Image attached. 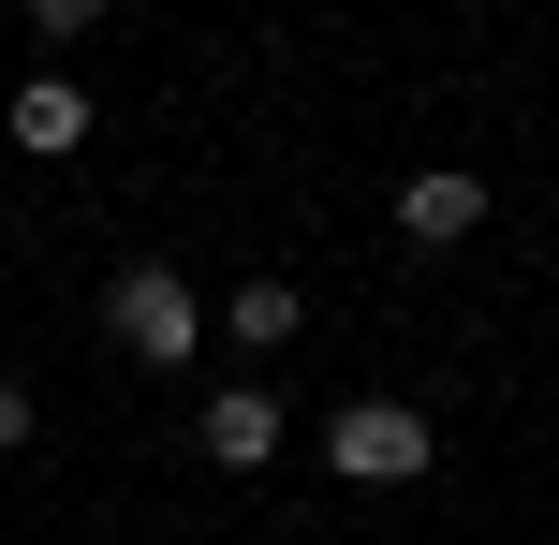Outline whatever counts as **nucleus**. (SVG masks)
<instances>
[{
    "mask_svg": "<svg viewBox=\"0 0 559 545\" xmlns=\"http://www.w3.org/2000/svg\"><path fill=\"white\" fill-rule=\"evenodd\" d=\"M324 472L338 487H413V472H442V428L413 399H354V413H324Z\"/></svg>",
    "mask_w": 559,
    "mask_h": 545,
    "instance_id": "obj_1",
    "label": "nucleus"
},
{
    "mask_svg": "<svg viewBox=\"0 0 559 545\" xmlns=\"http://www.w3.org/2000/svg\"><path fill=\"white\" fill-rule=\"evenodd\" d=\"M104 340L133 354V369H192L206 354V295L177 281V265H133V281L104 295Z\"/></svg>",
    "mask_w": 559,
    "mask_h": 545,
    "instance_id": "obj_2",
    "label": "nucleus"
},
{
    "mask_svg": "<svg viewBox=\"0 0 559 545\" xmlns=\"http://www.w3.org/2000/svg\"><path fill=\"white\" fill-rule=\"evenodd\" d=\"M472 222H486V177H456V163H427L413 192H397V236H413V251H456Z\"/></svg>",
    "mask_w": 559,
    "mask_h": 545,
    "instance_id": "obj_3",
    "label": "nucleus"
},
{
    "mask_svg": "<svg viewBox=\"0 0 559 545\" xmlns=\"http://www.w3.org/2000/svg\"><path fill=\"white\" fill-rule=\"evenodd\" d=\"M206 458H222V472H265L280 458V399H265V383H206Z\"/></svg>",
    "mask_w": 559,
    "mask_h": 545,
    "instance_id": "obj_4",
    "label": "nucleus"
},
{
    "mask_svg": "<svg viewBox=\"0 0 559 545\" xmlns=\"http://www.w3.org/2000/svg\"><path fill=\"white\" fill-rule=\"evenodd\" d=\"M15 147H29V163H74V147H88V88L74 74H29L15 88Z\"/></svg>",
    "mask_w": 559,
    "mask_h": 545,
    "instance_id": "obj_5",
    "label": "nucleus"
},
{
    "mask_svg": "<svg viewBox=\"0 0 559 545\" xmlns=\"http://www.w3.org/2000/svg\"><path fill=\"white\" fill-rule=\"evenodd\" d=\"M222 340H236V354H280V340H295V281H236Z\"/></svg>",
    "mask_w": 559,
    "mask_h": 545,
    "instance_id": "obj_6",
    "label": "nucleus"
},
{
    "mask_svg": "<svg viewBox=\"0 0 559 545\" xmlns=\"http://www.w3.org/2000/svg\"><path fill=\"white\" fill-rule=\"evenodd\" d=\"M15 442H29V383L0 369V458H15Z\"/></svg>",
    "mask_w": 559,
    "mask_h": 545,
    "instance_id": "obj_7",
    "label": "nucleus"
}]
</instances>
